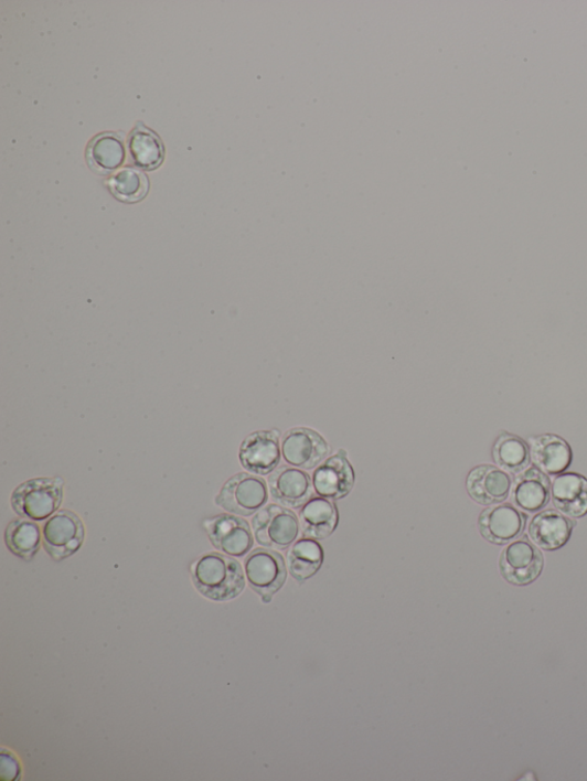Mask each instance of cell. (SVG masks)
<instances>
[{"mask_svg": "<svg viewBox=\"0 0 587 781\" xmlns=\"http://www.w3.org/2000/svg\"><path fill=\"white\" fill-rule=\"evenodd\" d=\"M191 574L199 592L215 602L237 598L246 587L241 563L225 554L210 553L201 556L192 565Z\"/></svg>", "mask_w": 587, "mask_h": 781, "instance_id": "obj_1", "label": "cell"}, {"mask_svg": "<svg viewBox=\"0 0 587 781\" xmlns=\"http://www.w3.org/2000/svg\"><path fill=\"white\" fill-rule=\"evenodd\" d=\"M61 477L36 478L19 485L11 498L14 512L22 518L43 522L57 513L64 499Z\"/></svg>", "mask_w": 587, "mask_h": 781, "instance_id": "obj_2", "label": "cell"}, {"mask_svg": "<svg viewBox=\"0 0 587 781\" xmlns=\"http://www.w3.org/2000/svg\"><path fill=\"white\" fill-rule=\"evenodd\" d=\"M253 532L263 548L287 550L301 534L300 518L289 507L268 504L254 515Z\"/></svg>", "mask_w": 587, "mask_h": 781, "instance_id": "obj_3", "label": "cell"}, {"mask_svg": "<svg viewBox=\"0 0 587 781\" xmlns=\"http://www.w3.org/2000/svg\"><path fill=\"white\" fill-rule=\"evenodd\" d=\"M269 485L262 477L241 472L227 480L216 496V504L225 512L242 517H252L267 505Z\"/></svg>", "mask_w": 587, "mask_h": 781, "instance_id": "obj_4", "label": "cell"}, {"mask_svg": "<svg viewBox=\"0 0 587 781\" xmlns=\"http://www.w3.org/2000/svg\"><path fill=\"white\" fill-rule=\"evenodd\" d=\"M244 567L249 587L269 605L287 580L285 558L276 550L257 548L247 555Z\"/></svg>", "mask_w": 587, "mask_h": 781, "instance_id": "obj_5", "label": "cell"}, {"mask_svg": "<svg viewBox=\"0 0 587 781\" xmlns=\"http://www.w3.org/2000/svg\"><path fill=\"white\" fill-rule=\"evenodd\" d=\"M544 557L538 547L526 537L512 541L502 552L499 569L502 577L517 587L534 584L542 575Z\"/></svg>", "mask_w": 587, "mask_h": 781, "instance_id": "obj_6", "label": "cell"}, {"mask_svg": "<svg viewBox=\"0 0 587 781\" xmlns=\"http://www.w3.org/2000/svg\"><path fill=\"white\" fill-rule=\"evenodd\" d=\"M327 439L309 428H294L281 440V453L286 463L302 470H312L331 454Z\"/></svg>", "mask_w": 587, "mask_h": 781, "instance_id": "obj_7", "label": "cell"}, {"mask_svg": "<svg viewBox=\"0 0 587 781\" xmlns=\"http://www.w3.org/2000/svg\"><path fill=\"white\" fill-rule=\"evenodd\" d=\"M43 546L54 560H63L78 552L84 541V526L79 517L62 510L43 526Z\"/></svg>", "mask_w": 587, "mask_h": 781, "instance_id": "obj_8", "label": "cell"}, {"mask_svg": "<svg viewBox=\"0 0 587 781\" xmlns=\"http://www.w3.org/2000/svg\"><path fill=\"white\" fill-rule=\"evenodd\" d=\"M526 515L511 503L490 505L479 517V531L488 543L505 546L519 538L525 528Z\"/></svg>", "mask_w": 587, "mask_h": 781, "instance_id": "obj_9", "label": "cell"}, {"mask_svg": "<svg viewBox=\"0 0 587 781\" xmlns=\"http://www.w3.org/2000/svg\"><path fill=\"white\" fill-rule=\"evenodd\" d=\"M214 547L221 553L236 558L247 556L254 546L249 524L234 515H220L204 524Z\"/></svg>", "mask_w": 587, "mask_h": 781, "instance_id": "obj_10", "label": "cell"}, {"mask_svg": "<svg viewBox=\"0 0 587 781\" xmlns=\"http://www.w3.org/2000/svg\"><path fill=\"white\" fill-rule=\"evenodd\" d=\"M356 473L341 449L319 464L312 474L314 493L332 501L341 500L354 490Z\"/></svg>", "mask_w": 587, "mask_h": 781, "instance_id": "obj_11", "label": "cell"}, {"mask_svg": "<svg viewBox=\"0 0 587 781\" xmlns=\"http://www.w3.org/2000/svg\"><path fill=\"white\" fill-rule=\"evenodd\" d=\"M273 500L289 509H301L314 495L312 477L302 469L279 466L269 477Z\"/></svg>", "mask_w": 587, "mask_h": 781, "instance_id": "obj_12", "label": "cell"}, {"mask_svg": "<svg viewBox=\"0 0 587 781\" xmlns=\"http://www.w3.org/2000/svg\"><path fill=\"white\" fill-rule=\"evenodd\" d=\"M513 479L505 470L491 466H478L466 478V490L474 502L494 505L505 502L512 492Z\"/></svg>", "mask_w": 587, "mask_h": 781, "instance_id": "obj_13", "label": "cell"}, {"mask_svg": "<svg viewBox=\"0 0 587 781\" xmlns=\"http://www.w3.org/2000/svg\"><path fill=\"white\" fill-rule=\"evenodd\" d=\"M282 458L279 435L276 431H257L249 435L242 443L239 460L253 474H271Z\"/></svg>", "mask_w": 587, "mask_h": 781, "instance_id": "obj_14", "label": "cell"}, {"mask_svg": "<svg viewBox=\"0 0 587 781\" xmlns=\"http://www.w3.org/2000/svg\"><path fill=\"white\" fill-rule=\"evenodd\" d=\"M512 502L524 513H540L551 500V480L540 468L530 467L519 473L512 486Z\"/></svg>", "mask_w": 587, "mask_h": 781, "instance_id": "obj_15", "label": "cell"}, {"mask_svg": "<svg viewBox=\"0 0 587 781\" xmlns=\"http://www.w3.org/2000/svg\"><path fill=\"white\" fill-rule=\"evenodd\" d=\"M576 523L559 510H544L530 524V536L533 543L545 552L564 548L572 537Z\"/></svg>", "mask_w": 587, "mask_h": 781, "instance_id": "obj_16", "label": "cell"}, {"mask_svg": "<svg viewBox=\"0 0 587 781\" xmlns=\"http://www.w3.org/2000/svg\"><path fill=\"white\" fill-rule=\"evenodd\" d=\"M551 500L556 510L570 518L587 515V478L576 472L557 474L551 484Z\"/></svg>", "mask_w": 587, "mask_h": 781, "instance_id": "obj_17", "label": "cell"}, {"mask_svg": "<svg viewBox=\"0 0 587 781\" xmlns=\"http://www.w3.org/2000/svg\"><path fill=\"white\" fill-rule=\"evenodd\" d=\"M301 534L317 541L327 539L338 528L339 510L332 500L314 495L299 513Z\"/></svg>", "mask_w": 587, "mask_h": 781, "instance_id": "obj_18", "label": "cell"}, {"mask_svg": "<svg viewBox=\"0 0 587 781\" xmlns=\"http://www.w3.org/2000/svg\"><path fill=\"white\" fill-rule=\"evenodd\" d=\"M530 447L533 462L548 475L562 474L573 463V449L559 436L542 435L531 438Z\"/></svg>", "mask_w": 587, "mask_h": 781, "instance_id": "obj_19", "label": "cell"}, {"mask_svg": "<svg viewBox=\"0 0 587 781\" xmlns=\"http://www.w3.org/2000/svg\"><path fill=\"white\" fill-rule=\"evenodd\" d=\"M286 558L290 577L303 584L319 573L325 553L317 539L303 536L288 549Z\"/></svg>", "mask_w": 587, "mask_h": 781, "instance_id": "obj_20", "label": "cell"}, {"mask_svg": "<svg viewBox=\"0 0 587 781\" xmlns=\"http://www.w3.org/2000/svg\"><path fill=\"white\" fill-rule=\"evenodd\" d=\"M492 459L497 467L519 474L531 466V447L520 437L504 432L493 443Z\"/></svg>", "mask_w": 587, "mask_h": 781, "instance_id": "obj_21", "label": "cell"}, {"mask_svg": "<svg viewBox=\"0 0 587 781\" xmlns=\"http://www.w3.org/2000/svg\"><path fill=\"white\" fill-rule=\"evenodd\" d=\"M43 534L40 526L25 518L15 520L6 531V544L18 557L32 560L39 553Z\"/></svg>", "mask_w": 587, "mask_h": 781, "instance_id": "obj_22", "label": "cell"}, {"mask_svg": "<svg viewBox=\"0 0 587 781\" xmlns=\"http://www.w3.org/2000/svg\"><path fill=\"white\" fill-rule=\"evenodd\" d=\"M129 150L136 165L146 170L157 169L163 161L164 149L157 135L137 128L129 139Z\"/></svg>", "mask_w": 587, "mask_h": 781, "instance_id": "obj_23", "label": "cell"}, {"mask_svg": "<svg viewBox=\"0 0 587 781\" xmlns=\"http://www.w3.org/2000/svg\"><path fill=\"white\" fill-rule=\"evenodd\" d=\"M89 158L96 169L109 172L120 168L126 159L124 143L111 135H104L94 140L89 148Z\"/></svg>", "mask_w": 587, "mask_h": 781, "instance_id": "obj_24", "label": "cell"}, {"mask_svg": "<svg viewBox=\"0 0 587 781\" xmlns=\"http://www.w3.org/2000/svg\"><path fill=\"white\" fill-rule=\"evenodd\" d=\"M111 193L125 202L142 200L149 192V179L135 169H124L115 173L108 182Z\"/></svg>", "mask_w": 587, "mask_h": 781, "instance_id": "obj_25", "label": "cell"}, {"mask_svg": "<svg viewBox=\"0 0 587 781\" xmlns=\"http://www.w3.org/2000/svg\"><path fill=\"white\" fill-rule=\"evenodd\" d=\"M21 766L17 757L10 750L3 748L0 753V779L4 781H15L20 779Z\"/></svg>", "mask_w": 587, "mask_h": 781, "instance_id": "obj_26", "label": "cell"}]
</instances>
